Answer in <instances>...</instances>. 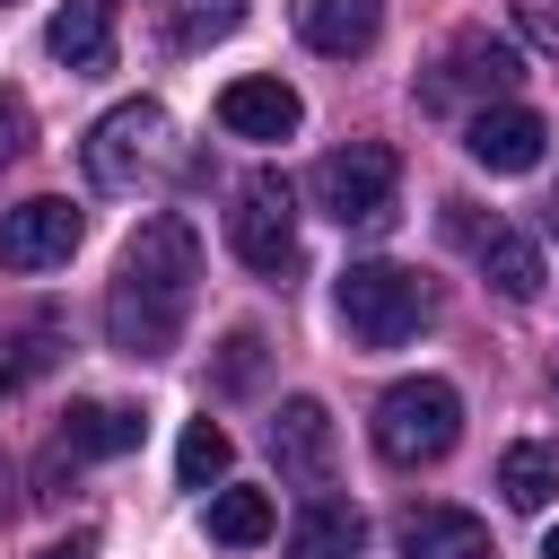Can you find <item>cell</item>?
<instances>
[{"label": "cell", "mask_w": 559, "mask_h": 559, "mask_svg": "<svg viewBox=\"0 0 559 559\" xmlns=\"http://www.w3.org/2000/svg\"><path fill=\"white\" fill-rule=\"evenodd\" d=\"M192 280H201V236H192L175 210L140 218L131 245H122V271H114V288H105V341H114L122 358H166V349L183 341Z\"/></svg>", "instance_id": "obj_1"}, {"label": "cell", "mask_w": 559, "mask_h": 559, "mask_svg": "<svg viewBox=\"0 0 559 559\" xmlns=\"http://www.w3.org/2000/svg\"><path fill=\"white\" fill-rule=\"evenodd\" d=\"M306 192H314V210L332 218V227H393V210H402V157L384 148V140H349V148H332V157H314V175H306Z\"/></svg>", "instance_id": "obj_2"}, {"label": "cell", "mask_w": 559, "mask_h": 559, "mask_svg": "<svg viewBox=\"0 0 559 559\" xmlns=\"http://www.w3.org/2000/svg\"><path fill=\"white\" fill-rule=\"evenodd\" d=\"M332 314H341V332H349L358 349H402V341L428 323V288H419V271H402V262H349V271L332 280Z\"/></svg>", "instance_id": "obj_3"}, {"label": "cell", "mask_w": 559, "mask_h": 559, "mask_svg": "<svg viewBox=\"0 0 559 559\" xmlns=\"http://www.w3.org/2000/svg\"><path fill=\"white\" fill-rule=\"evenodd\" d=\"M376 454L384 463H402V472H419V463H445L454 454V437H463V393L445 384V376H402L384 402H376Z\"/></svg>", "instance_id": "obj_4"}, {"label": "cell", "mask_w": 559, "mask_h": 559, "mask_svg": "<svg viewBox=\"0 0 559 559\" xmlns=\"http://www.w3.org/2000/svg\"><path fill=\"white\" fill-rule=\"evenodd\" d=\"M79 157H87V183H96V192H140V183L166 166V105L131 96V105L96 114V131L79 140Z\"/></svg>", "instance_id": "obj_5"}, {"label": "cell", "mask_w": 559, "mask_h": 559, "mask_svg": "<svg viewBox=\"0 0 559 559\" xmlns=\"http://www.w3.org/2000/svg\"><path fill=\"white\" fill-rule=\"evenodd\" d=\"M227 245L245 271H297V210H288V183L280 175H245L236 183V210H227Z\"/></svg>", "instance_id": "obj_6"}, {"label": "cell", "mask_w": 559, "mask_h": 559, "mask_svg": "<svg viewBox=\"0 0 559 559\" xmlns=\"http://www.w3.org/2000/svg\"><path fill=\"white\" fill-rule=\"evenodd\" d=\"M79 236H87V218H79L70 201H52V192L0 210V262H9V271H52V262L79 253Z\"/></svg>", "instance_id": "obj_7"}, {"label": "cell", "mask_w": 559, "mask_h": 559, "mask_svg": "<svg viewBox=\"0 0 559 559\" xmlns=\"http://www.w3.org/2000/svg\"><path fill=\"white\" fill-rule=\"evenodd\" d=\"M515 79H524V61H515V44H498V35H454L445 44V61H437V79H428V105H454V96H480V105H498V96H515Z\"/></svg>", "instance_id": "obj_8"}, {"label": "cell", "mask_w": 559, "mask_h": 559, "mask_svg": "<svg viewBox=\"0 0 559 559\" xmlns=\"http://www.w3.org/2000/svg\"><path fill=\"white\" fill-rule=\"evenodd\" d=\"M463 148H472V166H489V175H533L542 148H550V122H542L533 105L498 96V105H480V114L463 122Z\"/></svg>", "instance_id": "obj_9"}, {"label": "cell", "mask_w": 559, "mask_h": 559, "mask_svg": "<svg viewBox=\"0 0 559 559\" xmlns=\"http://www.w3.org/2000/svg\"><path fill=\"white\" fill-rule=\"evenodd\" d=\"M332 411L314 402V393H288L280 411H271V463H280V480H297V489H332Z\"/></svg>", "instance_id": "obj_10"}, {"label": "cell", "mask_w": 559, "mask_h": 559, "mask_svg": "<svg viewBox=\"0 0 559 559\" xmlns=\"http://www.w3.org/2000/svg\"><path fill=\"white\" fill-rule=\"evenodd\" d=\"M445 210H454L445 227H454V236L472 245V262H480V280H489L498 297H515V306H533V297H542V245H533V236H515V227H498V218H489V227H480V218H463V201H445Z\"/></svg>", "instance_id": "obj_11"}, {"label": "cell", "mask_w": 559, "mask_h": 559, "mask_svg": "<svg viewBox=\"0 0 559 559\" xmlns=\"http://www.w3.org/2000/svg\"><path fill=\"white\" fill-rule=\"evenodd\" d=\"M218 122H227V140H297L306 96L288 79H227L218 87Z\"/></svg>", "instance_id": "obj_12"}, {"label": "cell", "mask_w": 559, "mask_h": 559, "mask_svg": "<svg viewBox=\"0 0 559 559\" xmlns=\"http://www.w3.org/2000/svg\"><path fill=\"white\" fill-rule=\"evenodd\" d=\"M288 17L306 35V52H323V61H358L384 35V0H288Z\"/></svg>", "instance_id": "obj_13"}, {"label": "cell", "mask_w": 559, "mask_h": 559, "mask_svg": "<svg viewBox=\"0 0 559 559\" xmlns=\"http://www.w3.org/2000/svg\"><path fill=\"white\" fill-rule=\"evenodd\" d=\"M44 52H52L61 70H79V79L114 70V9H105V0H61V9L44 17Z\"/></svg>", "instance_id": "obj_14"}, {"label": "cell", "mask_w": 559, "mask_h": 559, "mask_svg": "<svg viewBox=\"0 0 559 559\" xmlns=\"http://www.w3.org/2000/svg\"><path fill=\"white\" fill-rule=\"evenodd\" d=\"M402 559H489V524L463 507H411L402 515Z\"/></svg>", "instance_id": "obj_15"}, {"label": "cell", "mask_w": 559, "mask_h": 559, "mask_svg": "<svg viewBox=\"0 0 559 559\" xmlns=\"http://www.w3.org/2000/svg\"><path fill=\"white\" fill-rule=\"evenodd\" d=\"M288 559H367V515L349 498H314L288 524Z\"/></svg>", "instance_id": "obj_16"}, {"label": "cell", "mask_w": 559, "mask_h": 559, "mask_svg": "<svg viewBox=\"0 0 559 559\" xmlns=\"http://www.w3.org/2000/svg\"><path fill=\"white\" fill-rule=\"evenodd\" d=\"M140 445V411H122V402H70L61 411V454L79 463V454H131Z\"/></svg>", "instance_id": "obj_17"}, {"label": "cell", "mask_w": 559, "mask_h": 559, "mask_svg": "<svg viewBox=\"0 0 559 559\" xmlns=\"http://www.w3.org/2000/svg\"><path fill=\"white\" fill-rule=\"evenodd\" d=\"M498 489H507V507L542 515V507L559 498V437H524V445H507V454H498Z\"/></svg>", "instance_id": "obj_18"}, {"label": "cell", "mask_w": 559, "mask_h": 559, "mask_svg": "<svg viewBox=\"0 0 559 559\" xmlns=\"http://www.w3.org/2000/svg\"><path fill=\"white\" fill-rule=\"evenodd\" d=\"M210 542H227V550L271 542V489H218L210 498Z\"/></svg>", "instance_id": "obj_19"}, {"label": "cell", "mask_w": 559, "mask_h": 559, "mask_svg": "<svg viewBox=\"0 0 559 559\" xmlns=\"http://www.w3.org/2000/svg\"><path fill=\"white\" fill-rule=\"evenodd\" d=\"M166 35H175V52H210V44H227L236 26H245V0H166Z\"/></svg>", "instance_id": "obj_20"}, {"label": "cell", "mask_w": 559, "mask_h": 559, "mask_svg": "<svg viewBox=\"0 0 559 559\" xmlns=\"http://www.w3.org/2000/svg\"><path fill=\"white\" fill-rule=\"evenodd\" d=\"M227 454H236V445H227V428H218V419H183V445H175V480H183V489H210V480L227 472Z\"/></svg>", "instance_id": "obj_21"}, {"label": "cell", "mask_w": 559, "mask_h": 559, "mask_svg": "<svg viewBox=\"0 0 559 559\" xmlns=\"http://www.w3.org/2000/svg\"><path fill=\"white\" fill-rule=\"evenodd\" d=\"M507 9H515V35L559 61V0H507Z\"/></svg>", "instance_id": "obj_22"}, {"label": "cell", "mask_w": 559, "mask_h": 559, "mask_svg": "<svg viewBox=\"0 0 559 559\" xmlns=\"http://www.w3.org/2000/svg\"><path fill=\"white\" fill-rule=\"evenodd\" d=\"M262 376V332H227V358H218V384L227 393H245Z\"/></svg>", "instance_id": "obj_23"}, {"label": "cell", "mask_w": 559, "mask_h": 559, "mask_svg": "<svg viewBox=\"0 0 559 559\" xmlns=\"http://www.w3.org/2000/svg\"><path fill=\"white\" fill-rule=\"evenodd\" d=\"M35 367H44V341H0V402H9Z\"/></svg>", "instance_id": "obj_24"}, {"label": "cell", "mask_w": 559, "mask_h": 559, "mask_svg": "<svg viewBox=\"0 0 559 559\" xmlns=\"http://www.w3.org/2000/svg\"><path fill=\"white\" fill-rule=\"evenodd\" d=\"M17 148H26V105H17L9 87H0V166H9Z\"/></svg>", "instance_id": "obj_25"}, {"label": "cell", "mask_w": 559, "mask_h": 559, "mask_svg": "<svg viewBox=\"0 0 559 559\" xmlns=\"http://www.w3.org/2000/svg\"><path fill=\"white\" fill-rule=\"evenodd\" d=\"M44 559H96V542H52Z\"/></svg>", "instance_id": "obj_26"}, {"label": "cell", "mask_w": 559, "mask_h": 559, "mask_svg": "<svg viewBox=\"0 0 559 559\" xmlns=\"http://www.w3.org/2000/svg\"><path fill=\"white\" fill-rule=\"evenodd\" d=\"M542 559H559V524H550V533H542Z\"/></svg>", "instance_id": "obj_27"}, {"label": "cell", "mask_w": 559, "mask_h": 559, "mask_svg": "<svg viewBox=\"0 0 559 559\" xmlns=\"http://www.w3.org/2000/svg\"><path fill=\"white\" fill-rule=\"evenodd\" d=\"M0 9H9V0H0Z\"/></svg>", "instance_id": "obj_28"}]
</instances>
